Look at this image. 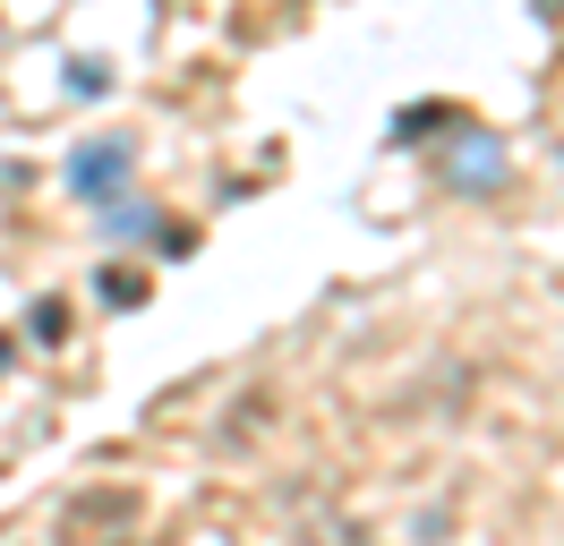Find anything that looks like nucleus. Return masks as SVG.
Returning a JSON list of instances; mask_svg holds the SVG:
<instances>
[{"label":"nucleus","mask_w":564,"mask_h":546,"mask_svg":"<svg viewBox=\"0 0 564 546\" xmlns=\"http://www.w3.org/2000/svg\"><path fill=\"white\" fill-rule=\"evenodd\" d=\"M120 171H129V145H120V136H104V145H86V154L69 163V179L86 188V197H111V188H120Z\"/></svg>","instance_id":"f257e3e1"}]
</instances>
